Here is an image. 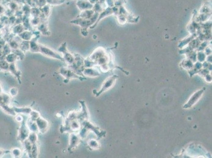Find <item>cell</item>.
<instances>
[{
  "instance_id": "4",
  "label": "cell",
  "mask_w": 212,
  "mask_h": 158,
  "mask_svg": "<svg viewBox=\"0 0 212 158\" xmlns=\"http://www.w3.org/2000/svg\"><path fill=\"white\" fill-rule=\"evenodd\" d=\"M81 138L79 137L78 133L72 132L70 133V140H69V145L68 151L71 152L74 149L78 147L80 144Z\"/></svg>"
},
{
  "instance_id": "6",
  "label": "cell",
  "mask_w": 212,
  "mask_h": 158,
  "mask_svg": "<svg viewBox=\"0 0 212 158\" xmlns=\"http://www.w3.org/2000/svg\"><path fill=\"white\" fill-rule=\"evenodd\" d=\"M40 51L41 52L42 54H44L45 56L50 57V58L56 59L61 60V61H64L63 58L62 56H61L57 53L52 50L50 48H47V47L40 45Z\"/></svg>"
},
{
  "instance_id": "26",
  "label": "cell",
  "mask_w": 212,
  "mask_h": 158,
  "mask_svg": "<svg viewBox=\"0 0 212 158\" xmlns=\"http://www.w3.org/2000/svg\"><path fill=\"white\" fill-rule=\"evenodd\" d=\"M2 92H3V91H2V87H1V85L0 84V93H2Z\"/></svg>"
},
{
  "instance_id": "16",
  "label": "cell",
  "mask_w": 212,
  "mask_h": 158,
  "mask_svg": "<svg viewBox=\"0 0 212 158\" xmlns=\"http://www.w3.org/2000/svg\"><path fill=\"white\" fill-rule=\"evenodd\" d=\"M27 139L32 144L37 143L38 141V135L37 133L34 132H30Z\"/></svg>"
},
{
  "instance_id": "14",
  "label": "cell",
  "mask_w": 212,
  "mask_h": 158,
  "mask_svg": "<svg viewBox=\"0 0 212 158\" xmlns=\"http://www.w3.org/2000/svg\"><path fill=\"white\" fill-rule=\"evenodd\" d=\"M27 127L29 129L30 132H39L38 127L37 124L36 122L32 121L31 120L29 119L27 122Z\"/></svg>"
},
{
  "instance_id": "1",
  "label": "cell",
  "mask_w": 212,
  "mask_h": 158,
  "mask_svg": "<svg viewBox=\"0 0 212 158\" xmlns=\"http://www.w3.org/2000/svg\"><path fill=\"white\" fill-rule=\"evenodd\" d=\"M59 74L62 75L68 81H69L72 79H79L80 80H84L85 79V77H84L76 74L74 71H73L70 68H61L59 70Z\"/></svg>"
},
{
  "instance_id": "5",
  "label": "cell",
  "mask_w": 212,
  "mask_h": 158,
  "mask_svg": "<svg viewBox=\"0 0 212 158\" xmlns=\"http://www.w3.org/2000/svg\"><path fill=\"white\" fill-rule=\"evenodd\" d=\"M204 88L203 89H200L194 93L190 98L189 100L188 101L187 103H186L183 107L185 109H187V108H191L192 106H193L201 98L204 91Z\"/></svg>"
},
{
  "instance_id": "15",
  "label": "cell",
  "mask_w": 212,
  "mask_h": 158,
  "mask_svg": "<svg viewBox=\"0 0 212 158\" xmlns=\"http://www.w3.org/2000/svg\"><path fill=\"white\" fill-rule=\"evenodd\" d=\"M23 144L25 152L27 153V155L29 157L31 158V148L32 144L27 139L22 143Z\"/></svg>"
},
{
  "instance_id": "20",
  "label": "cell",
  "mask_w": 212,
  "mask_h": 158,
  "mask_svg": "<svg viewBox=\"0 0 212 158\" xmlns=\"http://www.w3.org/2000/svg\"><path fill=\"white\" fill-rule=\"evenodd\" d=\"M10 153H11L12 156L14 158H20L22 156V154L21 149L18 148L13 149Z\"/></svg>"
},
{
  "instance_id": "13",
  "label": "cell",
  "mask_w": 212,
  "mask_h": 158,
  "mask_svg": "<svg viewBox=\"0 0 212 158\" xmlns=\"http://www.w3.org/2000/svg\"><path fill=\"white\" fill-rule=\"evenodd\" d=\"M0 107L1 108L2 110L4 111V112L8 114H9V115L12 116H16V112L14 111V110L13 108L11 107V106H10L9 104L2 105L1 106H0Z\"/></svg>"
},
{
  "instance_id": "22",
  "label": "cell",
  "mask_w": 212,
  "mask_h": 158,
  "mask_svg": "<svg viewBox=\"0 0 212 158\" xmlns=\"http://www.w3.org/2000/svg\"><path fill=\"white\" fill-rule=\"evenodd\" d=\"M17 58L18 57L16 54H13V53L9 54L6 56L5 60L9 64L13 63H15V61L17 59Z\"/></svg>"
},
{
  "instance_id": "18",
  "label": "cell",
  "mask_w": 212,
  "mask_h": 158,
  "mask_svg": "<svg viewBox=\"0 0 212 158\" xmlns=\"http://www.w3.org/2000/svg\"><path fill=\"white\" fill-rule=\"evenodd\" d=\"M31 158H37L39 154V147L38 143L32 144L31 148Z\"/></svg>"
},
{
  "instance_id": "3",
  "label": "cell",
  "mask_w": 212,
  "mask_h": 158,
  "mask_svg": "<svg viewBox=\"0 0 212 158\" xmlns=\"http://www.w3.org/2000/svg\"><path fill=\"white\" fill-rule=\"evenodd\" d=\"M117 78V75H113L112 77L107 78L103 82L99 91H98V92L96 93V96H99L102 93L110 89L115 84V81Z\"/></svg>"
},
{
  "instance_id": "19",
  "label": "cell",
  "mask_w": 212,
  "mask_h": 158,
  "mask_svg": "<svg viewBox=\"0 0 212 158\" xmlns=\"http://www.w3.org/2000/svg\"><path fill=\"white\" fill-rule=\"evenodd\" d=\"M29 116V119L31 120L34 121H36V120L41 116L39 111L34 110H32L31 112L30 113Z\"/></svg>"
},
{
  "instance_id": "11",
  "label": "cell",
  "mask_w": 212,
  "mask_h": 158,
  "mask_svg": "<svg viewBox=\"0 0 212 158\" xmlns=\"http://www.w3.org/2000/svg\"><path fill=\"white\" fill-rule=\"evenodd\" d=\"M11 102V96L9 94L3 92L0 93V106L4 104H10Z\"/></svg>"
},
{
  "instance_id": "25",
  "label": "cell",
  "mask_w": 212,
  "mask_h": 158,
  "mask_svg": "<svg viewBox=\"0 0 212 158\" xmlns=\"http://www.w3.org/2000/svg\"><path fill=\"white\" fill-rule=\"evenodd\" d=\"M8 151H6L4 150H3V149H1L0 148V158L1 157H2V156H4V154H5V153H6Z\"/></svg>"
},
{
  "instance_id": "9",
  "label": "cell",
  "mask_w": 212,
  "mask_h": 158,
  "mask_svg": "<svg viewBox=\"0 0 212 158\" xmlns=\"http://www.w3.org/2000/svg\"><path fill=\"white\" fill-rule=\"evenodd\" d=\"M82 74L84 77H95L100 75L99 72L95 68H84L82 71Z\"/></svg>"
},
{
  "instance_id": "8",
  "label": "cell",
  "mask_w": 212,
  "mask_h": 158,
  "mask_svg": "<svg viewBox=\"0 0 212 158\" xmlns=\"http://www.w3.org/2000/svg\"><path fill=\"white\" fill-rule=\"evenodd\" d=\"M80 104L81 105L82 110L81 112L79 113L78 119L79 121H83L84 120H89V113L87 106H86V103L84 101H79Z\"/></svg>"
},
{
  "instance_id": "17",
  "label": "cell",
  "mask_w": 212,
  "mask_h": 158,
  "mask_svg": "<svg viewBox=\"0 0 212 158\" xmlns=\"http://www.w3.org/2000/svg\"><path fill=\"white\" fill-rule=\"evenodd\" d=\"M88 145L92 149H97L100 147L99 142L95 139H90L88 141Z\"/></svg>"
},
{
  "instance_id": "21",
  "label": "cell",
  "mask_w": 212,
  "mask_h": 158,
  "mask_svg": "<svg viewBox=\"0 0 212 158\" xmlns=\"http://www.w3.org/2000/svg\"><path fill=\"white\" fill-rule=\"evenodd\" d=\"M10 64L6 60H1L0 61V70L2 71H9Z\"/></svg>"
},
{
  "instance_id": "7",
  "label": "cell",
  "mask_w": 212,
  "mask_h": 158,
  "mask_svg": "<svg viewBox=\"0 0 212 158\" xmlns=\"http://www.w3.org/2000/svg\"><path fill=\"white\" fill-rule=\"evenodd\" d=\"M35 122L37 124L39 132L42 134H45L49 128V122L41 116L36 120Z\"/></svg>"
},
{
  "instance_id": "12",
  "label": "cell",
  "mask_w": 212,
  "mask_h": 158,
  "mask_svg": "<svg viewBox=\"0 0 212 158\" xmlns=\"http://www.w3.org/2000/svg\"><path fill=\"white\" fill-rule=\"evenodd\" d=\"M14 110L16 112V114H29L31 112V108L30 107H16V106H13Z\"/></svg>"
},
{
  "instance_id": "24",
  "label": "cell",
  "mask_w": 212,
  "mask_h": 158,
  "mask_svg": "<svg viewBox=\"0 0 212 158\" xmlns=\"http://www.w3.org/2000/svg\"><path fill=\"white\" fill-rule=\"evenodd\" d=\"M16 119L17 121L19 122H20L21 123L23 121V117L20 115V114H17L16 116Z\"/></svg>"
},
{
  "instance_id": "23",
  "label": "cell",
  "mask_w": 212,
  "mask_h": 158,
  "mask_svg": "<svg viewBox=\"0 0 212 158\" xmlns=\"http://www.w3.org/2000/svg\"><path fill=\"white\" fill-rule=\"evenodd\" d=\"M18 94V89L15 88H11L10 90V95L12 96H15Z\"/></svg>"
},
{
  "instance_id": "10",
  "label": "cell",
  "mask_w": 212,
  "mask_h": 158,
  "mask_svg": "<svg viewBox=\"0 0 212 158\" xmlns=\"http://www.w3.org/2000/svg\"><path fill=\"white\" fill-rule=\"evenodd\" d=\"M9 71L11 72L14 76L16 77L17 79H18V81H20V77H21V74L18 70L17 67H16V64L15 63L10 64Z\"/></svg>"
},
{
  "instance_id": "2",
  "label": "cell",
  "mask_w": 212,
  "mask_h": 158,
  "mask_svg": "<svg viewBox=\"0 0 212 158\" xmlns=\"http://www.w3.org/2000/svg\"><path fill=\"white\" fill-rule=\"evenodd\" d=\"M30 133L29 129L27 127V123L23 120L22 122L19 131H18V139L21 143L23 142L28 138Z\"/></svg>"
}]
</instances>
